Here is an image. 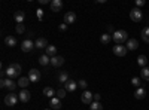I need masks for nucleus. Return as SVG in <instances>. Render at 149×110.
<instances>
[{
	"label": "nucleus",
	"mask_w": 149,
	"mask_h": 110,
	"mask_svg": "<svg viewBox=\"0 0 149 110\" xmlns=\"http://www.w3.org/2000/svg\"><path fill=\"white\" fill-rule=\"evenodd\" d=\"M5 75H6L9 79L21 77V66H19V64H10V66L5 70Z\"/></svg>",
	"instance_id": "nucleus-1"
},
{
	"label": "nucleus",
	"mask_w": 149,
	"mask_h": 110,
	"mask_svg": "<svg viewBox=\"0 0 149 110\" xmlns=\"http://www.w3.org/2000/svg\"><path fill=\"white\" fill-rule=\"evenodd\" d=\"M112 39L115 40L116 45H121L124 42H128V33L125 30H116L113 34H112Z\"/></svg>",
	"instance_id": "nucleus-2"
},
{
	"label": "nucleus",
	"mask_w": 149,
	"mask_h": 110,
	"mask_svg": "<svg viewBox=\"0 0 149 110\" xmlns=\"http://www.w3.org/2000/svg\"><path fill=\"white\" fill-rule=\"evenodd\" d=\"M0 86L6 88V89H9V91L12 92V91L18 86V82H14V80L9 79V77H8V79H2V82H0Z\"/></svg>",
	"instance_id": "nucleus-3"
},
{
	"label": "nucleus",
	"mask_w": 149,
	"mask_h": 110,
	"mask_svg": "<svg viewBox=\"0 0 149 110\" xmlns=\"http://www.w3.org/2000/svg\"><path fill=\"white\" fill-rule=\"evenodd\" d=\"M18 101H19V97H18L17 94H14V92H10V94L5 95V104H6V106H9V107L15 106Z\"/></svg>",
	"instance_id": "nucleus-4"
},
{
	"label": "nucleus",
	"mask_w": 149,
	"mask_h": 110,
	"mask_svg": "<svg viewBox=\"0 0 149 110\" xmlns=\"http://www.w3.org/2000/svg\"><path fill=\"white\" fill-rule=\"evenodd\" d=\"M130 18H131V21H134V22H140L142 18H143L142 10H140L139 8H133V9L130 10Z\"/></svg>",
	"instance_id": "nucleus-5"
},
{
	"label": "nucleus",
	"mask_w": 149,
	"mask_h": 110,
	"mask_svg": "<svg viewBox=\"0 0 149 110\" xmlns=\"http://www.w3.org/2000/svg\"><path fill=\"white\" fill-rule=\"evenodd\" d=\"M81 101H82L84 104H91V103L94 101V94L85 89V91L81 94Z\"/></svg>",
	"instance_id": "nucleus-6"
},
{
	"label": "nucleus",
	"mask_w": 149,
	"mask_h": 110,
	"mask_svg": "<svg viewBox=\"0 0 149 110\" xmlns=\"http://www.w3.org/2000/svg\"><path fill=\"white\" fill-rule=\"evenodd\" d=\"M27 77L30 79L31 83H36V82H39V80H40L42 75H40V71L37 70V68H31V70L29 71V76H27Z\"/></svg>",
	"instance_id": "nucleus-7"
},
{
	"label": "nucleus",
	"mask_w": 149,
	"mask_h": 110,
	"mask_svg": "<svg viewBox=\"0 0 149 110\" xmlns=\"http://www.w3.org/2000/svg\"><path fill=\"white\" fill-rule=\"evenodd\" d=\"M112 51H113V54H115L116 57H125V54H127V46H122V45H115Z\"/></svg>",
	"instance_id": "nucleus-8"
},
{
	"label": "nucleus",
	"mask_w": 149,
	"mask_h": 110,
	"mask_svg": "<svg viewBox=\"0 0 149 110\" xmlns=\"http://www.w3.org/2000/svg\"><path fill=\"white\" fill-rule=\"evenodd\" d=\"M76 88H78V82H74L73 79H69V80L64 83V89H66L67 92H74V91H76Z\"/></svg>",
	"instance_id": "nucleus-9"
},
{
	"label": "nucleus",
	"mask_w": 149,
	"mask_h": 110,
	"mask_svg": "<svg viewBox=\"0 0 149 110\" xmlns=\"http://www.w3.org/2000/svg\"><path fill=\"white\" fill-rule=\"evenodd\" d=\"M49 45H48V40L45 37H37L36 42H34V48H37V49H46Z\"/></svg>",
	"instance_id": "nucleus-10"
},
{
	"label": "nucleus",
	"mask_w": 149,
	"mask_h": 110,
	"mask_svg": "<svg viewBox=\"0 0 149 110\" xmlns=\"http://www.w3.org/2000/svg\"><path fill=\"white\" fill-rule=\"evenodd\" d=\"M18 97H19V101L21 103H29L30 98H31V94L27 89H21V92L18 94Z\"/></svg>",
	"instance_id": "nucleus-11"
},
{
	"label": "nucleus",
	"mask_w": 149,
	"mask_h": 110,
	"mask_svg": "<svg viewBox=\"0 0 149 110\" xmlns=\"http://www.w3.org/2000/svg\"><path fill=\"white\" fill-rule=\"evenodd\" d=\"M74 21H76V14L74 12H66L64 14V24H67V26H70V24H73Z\"/></svg>",
	"instance_id": "nucleus-12"
},
{
	"label": "nucleus",
	"mask_w": 149,
	"mask_h": 110,
	"mask_svg": "<svg viewBox=\"0 0 149 110\" xmlns=\"http://www.w3.org/2000/svg\"><path fill=\"white\" fill-rule=\"evenodd\" d=\"M33 46H34V43H33V40H30V39H26L22 43H21V49L24 51V52H30L31 49H33Z\"/></svg>",
	"instance_id": "nucleus-13"
},
{
	"label": "nucleus",
	"mask_w": 149,
	"mask_h": 110,
	"mask_svg": "<svg viewBox=\"0 0 149 110\" xmlns=\"http://www.w3.org/2000/svg\"><path fill=\"white\" fill-rule=\"evenodd\" d=\"M51 64H52L54 67H61V66L64 64V58L61 57V55H55V57L51 58Z\"/></svg>",
	"instance_id": "nucleus-14"
},
{
	"label": "nucleus",
	"mask_w": 149,
	"mask_h": 110,
	"mask_svg": "<svg viewBox=\"0 0 149 110\" xmlns=\"http://www.w3.org/2000/svg\"><path fill=\"white\" fill-rule=\"evenodd\" d=\"M49 106H51L52 110H60L61 107V100L58 98V97H54V98H51V103H49Z\"/></svg>",
	"instance_id": "nucleus-15"
},
{
	"label": "nucleus",
	"mask_w": 149,
	"mask_h": 110,
	"mask_svg": "<svg viewBox=\"0 0 149 110\" xmlns=\"http://www.w3.org/2000/svg\"><path fill=\"white\" fill-rule=\"evenodd\" d=\"M61 8H63V2H61V0H52L51 2V10L52 12H60Z\"/></svg>",
	"instance_id": "nucleus-16"
},
{
	"label": "nucleus",
	"mask_w": 149,
	"mask_h": 110,
	"mask_svg": "<svg viewBox=\"0 0 149 110\" xmlns=\"http://www.w3.org/2000/svg\"><path fill=\"white\" fill-rule=\"evenodd\" d=\"M14 18H15L17 24H22L24 19H26V14H24L22 10H18V12H15V14H14Z\"/></svg>",
	"instance_id": "nucleus-17"
},
{
	"label": "nucleus",
	"mask_w": 149,
	"mask_h": 110,
	"mask_svg": "<svg viewBox=\"0 0 149 110\" xmlns=\"http://www.w3.org/2000/svg\"><path fill=\"white\" fill-rule=\"evenodd\" d=\"M139 48V42L136 40V39H128V42H127V49H130V51H136Z\"/></svg>",
	"instance_id": "nucleus-18"
},
{
	"label": "nucleus",
	"mask_w": 149,
	"mask_h": 110,
	"mask_svg": "<svg viewBox=\"0 0 149 110\" xmlns=\"http://www.w3.org/2000/svg\"><path fill=\"white\" fill-rule=\"evenodd\" d=\"M5 43L9 48H14V46H17V39L14 37V36H6V37H5Z\"/></svg>",
	"instance_id": "nucleus-19"
},
{
	"label": "nucleus",
	"mask_w": 149,
	"mask_h": 110,
	"mask_svg": "<svg viewBox=\"0 0 149 110\" xmlns=\"http://www.w3.org/2000/svg\"><path fill=\"white\" fill-rule=\"evenodd\" d=\"M45 54H46L48 57H51V58L55 57V55H57V48H55L54 45H49L46 49H45Z\"/></svg>",
	"instance_id": "nucleus-20"
},
{
	"label": "nucleus",
	"mask_w": 149,
	"mask_h": 110,
	"mask_svg": "<svg viewBox=\"0 0 149 110\" xmlns=\"http://www.w3.org/2000/svg\"><path fill=\"white\" fill-rule=\"evenodd\" d=\"M30 83H31V82H30L29 77H19V80H18V86L22 88V89H26Z\"/></svg>",
	"instance_id": "nucleus-21"
},
{
	"label": "nucleus",
	"mask_w": 149,
	"mask_h": 110,
	"mask_svg": "<svg viewBox=\"0 0 149 110\" xmlns=\"http://www.w3.org/2000/svg\"><path fill=\"white\" fill-rule=\"evenodd\" d=\"M134 97H136L137 100H143L145 97H146V91H145V89L140 86V88H137V89H136V92H134Z\"/></svg>",
	"instance_id": "nucleus-22"
},
{
	"label": "nucleus",
	"mask_w": 149,
	"mask_h": 110,
	"mask_svg": "<svg viewBox=\"0 0 149 110\" xmlns=\"http://www.w3.org/2000/svg\"><path fill=\"white\" fill-rule=\"evenodd\" d=\"M57 79H58L60 83H66V82L69 80V73H67V71H60Z\"/></svg>",
	"instance_id": "nucleus-23"
},
{
	"label": "nucleus",
	"mask_w": 149,
	"mask_h": 110,
	"mask_svg": "<svg viewBox=\"0 0 149 110\" xmlns=\"http://www.w3.org/2000/svg\"><path fill=\"white\" fill-rule=\"evenodd\" d=\"M140 36H142V40H143L145 43H149V27H143Z\"/></svg>",
	"instance_id": "nucleus-24"
},
{
	"label": "nucleus",
	"mask_w": 149,
	"mask_h": 110,
	"mask_svg": "<svg viewBox=\"0 0 149 110\" xmlns=\"http://www.w3.org/2000/svg\"><path fill=\"white\" fill-rule=\"evenodd\" d=\"M39 64L43 66V67L48 66V64H51V58H49L46 54H45V55H40V57H39Z\"/></svg>",
	"instance_id": "nucleus-25"
},
{
	"label": "nucleus",
	"mask_w": 149,
	"mask_h": 110,
	"mask_svg": "<svg viewBox=\"0 0 149 110\" xmlns=\"http://www.w3.org/2000/svg\"><path fill=\"white\" fill-rule=\"evenodd\" d=\"M43 95H45V97H49V98H54V95H55L54 88H51V86H46V88L43 89Z\"/></svg>",
	"instance_id": "nucleus-26"
},
{
	"label": "nucleus",
	"mask_w": 149,
	"mask_h": 110,
	"mask_svg": "<svg viewBox=\"0 0 149 110\" xmlns=\"http://www.w3.org/2000/svg\"><path fill=\"white\" fill-rule=\"evenodd\" d=\"M140 77L146 82H149V67H143L140 70Z\"/></svg>",
	"instance_id": "nucleus-27"
},
{
	"label": "nucleus",
	"mask_w": 149,
	"mask_h": 110,
	"mask_svg": "<svg viewBox=\"0 0 149 110\" xmlns=\"http://www.w3.org/2000/svg\"><path fill=\"white\" fill-rule=\"evenodd\" d=\"M137 64L143 68V67H146V64H148V58L145 57V55H139L137 57Z\"/></svg>",
	"instance_id": "nucleus-28"
},
{
	"label": "nucleus",
	"mask_w": 149,
	"mask_h": 110,
	"mask_svg": "<svg viewBox=\"0 0 149 110\" xmlns=\"http://www.w3.org/2000/svg\"><path fill=\"white\" fill-rule=\"evenodd\" d=\"M110 40H112V36H110V34H107V33H104V34H102V36H100V42H102L103 45H107Z\"/></svg>",
	"instance_id": "nucleus-29"
},
{
	"label": "nucleus",
	"mask_w": 149,
	"mask_h": 110,
	"mask_svg": "<svg viewBox=\"0 0 149 110\" xmlns=\"http://www.w3.org/2000/svg\"><path fill=\"white\" fill-rule=\"evenodd\" d=\"M90 106H91V107H90L91 110H103V104H102L100 101H93Z\"/></svg>",
	"instance_id": "nucleus-30"
},
{
	"label": "nucleus",
	"mask_w": 149,
	"mask_h": 110,
	"mask_svg": "<svg viewBox=\"0 0 149 110\" xmlns=\"http://www.w3.org/2000/svg\"><path fill=\"white\" fill-rule=\"evenodd\" d=\"M131 83L134 85L136 88H140V85H142V83H140V77H133V79H131Z\"/></svg>",
	"instance_id": "nucleus-31"
},
{
	"label": "nucleus",
	"mask_w": 149,
	"mask_h": 110,
	"mask_svg": "<svg viewBox=\"0 0 149 110\" xmlns=\"http://www.w3.org/2000/svg\"><path fill=\"white\" fill-rule=\"evenodd\" d=\"M66 94H67V91H66V89H58V91H57V97H58L60 100H61V98H64Z\"/></svg>",
	"instance_id": "nucleus-32"
},
{
	"label": "nucleus",
	"mask_w": 149,
	"mask_h": 110,
	"mask_svg": "<svg viewBox=\"0 0 149 110\" xmlns=\"http://www.w3.org/2000/svg\"><path fill=\"white\" fill-rule=\"evenodd\" d=\"M15 30H17L18 34H22L24 31H26V28H24V24H17V28H15Z\"/></svg>",
	"instance_id": "nucleus-33"
},
{
	"label": "nucleus",
	"mask_w": 149,
	"mask_h": 110,
	"mask_svg": "<svg viewBox=\"0 0 149 110\" xmlns=\"http://www.w3.org/2000/svg\"><path fill=\"white\" fill-rule=\"evenodd\" d=\"M78 86H81L82 89H86L88 83H86V80H84V79H82V80H79V82H78Z\"/></svg>",
	"instance_id": "nucleus-34"
},
{
	"label": "nucleus",
	"mask_w": 149,
	"mask_h": 110,
	"mask_svg": "<svg viewBox=\"0 0 149 110\" xmlns=\"http://www.w3.org/2000/svg\"><path fill=\"white\" fill-rule=\"evenodd\" d=\"M36 15H37V19H40V21H42V19H43V10L39 8V9L36 10Z\"/></svg>",
	"instance_id": "nucleus-35"
},
{
	"label": "nucleus",
	"mask_w": 149,
	"mask_h": 110,
	"mask_svg": "<svg viewBox=\"0 0 149 110\" xmlns=\"http://www.w3.org/2000/svg\"><path fill=\"white\" fill-rule=\"evenodd\" d=\"M146 2H145V0H137V2H136V8H139L140 9V6H143Z\"/></svg>",
	"instance_id": "nucleus-36"
},
{
	"label": "nucleus",
	"mask_w": 149,
	"mask_h": 110,
	"mask_svg": "<svg viewBox=\"0 0 149 110\" xmlns=\"http://www.w3.org/2000/svg\"><path fill=\"white\" fill-rule=\"evenodd\" d=\"M102 100V95L100 94H94V101H100Z\"/></svg>",
	"instance_id": "nucleus-37"
},
{
	"label": "nucleus",
	"mask_w": 149,
	"mask_h": 110,
	"mask_svg": "<svg viewBox=\"0 0 149 110\" xmlns=\"http://www.w3.org/2000/svg\"><path fill=\"white\" fill-rule=\"evenodd\" d=\"M66 28H67V24H61V26H60V30L61 31H66Z\"/></svg>",
	"instance_id": "nucleus-38"
},
{
	"label": "nucleus",
	"mask_w": 149,
	"mask_h": 110,
	"mask_svg": "<svg viewBox=\"0 0 149 110\" xmlns=\"http://www.w3.org/2000/svg\"><path fill=\"white\" fill-rule=\"evenodd\" d=\"M39 3H40V5H46L48 0H39Z\"/></svg>",
	"instance_id": "nucleus-39"
},
{
	"label": "nucleus",
	"mask_w": 149,
	"mask_h": 110,
	"mask_svg": "<svg viewBox=\"0 0 149 110\" xmlns=\"http://www.w3.org/2000/svg\"><path fill=\"white\" fill-rule=\"evenodd\" d=\"M107 30H109V33H112V31H113V27L109 26V27H107ZM113 33H115V31H113Z\"/></svg>",
	"instance_id": "nucleus-40"
},
{
	"label": "nucleus",
	"mask_w": 149,
	"mask_h": 110,
	"mask_svg": "<svg viewBox=\"0 0 149 110\" xmlns=\"http://www.w3.org/2000/svg\"><path fill=\"white\" fill-rule=\"evenodd\" d=\"M45 110H52V109H45Z\"/></svg>",
	"instance_id": "nucleus-41"
}]
</instances>
